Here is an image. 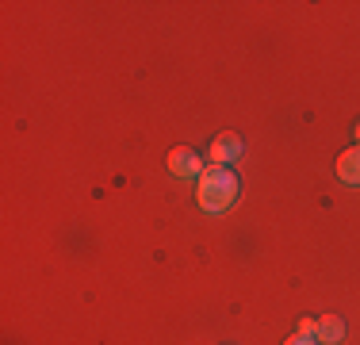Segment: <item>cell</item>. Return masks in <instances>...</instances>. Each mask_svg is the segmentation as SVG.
Wrapping results in <instances>:
<instances>
[{"label": "cell", "instance_id": "cell-1", "mask_svg": "<svg viewBox=\"0 0 360 345\" xmlns=\"http://www.w3.org/2000/svg\"><path fill=\"white\" fill-rule=\"evenodd\" d=\"M242 196V184H238V172H230L226 165H207L200 172V207L211 215L226 211V207L238 203Z\"/></svg>", "mask_w": 360, "mask_h": 345}, {"label": "cell", "instance_id": "cell-4", "mask_svg": "<svg viewBox=\"0 0 360 345\" xmlns=\"http://www.w3.org/2000/svg\"><path fill=\"white\" fill-rule=\"evenodd\" d=\"M338 177L345 180V184H360V146L338 158Z\"/></svg>", "mask_w": 360, "mask_h": 345}, {"label": "cell", "instance_id": "cell-3", "mask_svg": "<svg viewBox=\"0 0 360 345\" xmlns=\"http://www.w3.org/2000/svg\"><path fill=\"white\" fill-rule=\"evenodd\" d=\"M169 169H173L176 177H200L203 161H200V153H192V150H173L169 153Z\"/></svg>", "mask_w": 360, "mask_h": 345}, {"label": "cell", "instance_id": "cell-6", "mask_svg": "<svg viewBox=\"0 0 360 345\" xmlns=\"http://www.w3.org/2000/svg\"><path fill=\"white\" fill-rule=\"evenodd\" d=\"M299 338H319V322H314V318H299Z\"/></svg>", "mask_w": 360, "mask_h": 345}, {"label": "cell", "instance_id": "cell-2", "mask_svg": "<svg viewBox=\"0 0 360 345\" xmlns=\"http://www.w3.org/2000/svg\"><path fill=\"white\" fill-rule=\"evenodd\" d=\"M242 138H238L234 131H226V134H219L215 142H211V165H230V161H238L242 158Z\"/></svg>", "mask_w": 360, "mask_h": 345}, {"label": "cell", "instance_id": "cell-8", "mask_svg": "<svg viewBox=\"0 0 360 345\" xmlns=\"http://www.w3.org/2000/svg\"><path fill=\"white\" fill-rule=\"evenodd\" d=\"M356 142H360V123H356Z\"/></svg>", "mask_w": 360, "mask_h": 345}, {"label": "cell", "instance_id": "cell-7", "mask_svg": "<svg viewBox=\"0 0 360 345\" xmlns=\"http://www.w3.org/2000/svg\"><path fill=\"white\" fill-rule=\"evenodd\" d=\"M288 345H314V338H299V334H295V338H291Z\"/></svg>", "mask_w": 360, "mask_h": 345}, {"label": "cell", "instance_id": "cell-5", "mask_svg": "<svg viewBox=\"0 0 360 345\" xmlns=\"http://www.w3.org/2000/svg\"><path fill=\"white\" fill-rule=\"evenodd\" d=\"M341 338H345V322H341L338 315H326L322 322H319V341H326V345H338Z\"/></svg>", "mask_w": 360, "mask_h": 345}]
</instances>
